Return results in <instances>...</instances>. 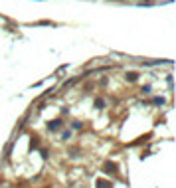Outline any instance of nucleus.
Masks as SVG:
<instances>
[{"mask_svg":"<svg viewBox=\"0 0 176 188\" xmlns=\"http://www.w3.org/2000/svg\"><path fill=\"white\" fill-rule=\"evenodd\" d=\"M48 127H50V131H57V129L61 127V121H59V119H55V121H52Z\"/></svg>","mask_w":176,"mask_h":188,"instance_id":"nucleus-2","label":"nucleus"},{"mask_svg":"<svg viewBox=\"0 0 176 188\" xmlns=\"http://www.w3.org/2000/svg\"><path fill=\"white\" fill-rule=\"evenodd\" d=\"M69 137H71V133H69V131H63V133H61V139H63V141H66V139H69Z\"/></svg>","mask_w":176,"mask_h":188,"instance_id":"nucleus-6","label":"nucleus"},{"mask_svg":"<svg viewBox=\"0 0 176 188\" xmlns=\"http://www.w3.org/2000/svg\"><path fill=\"white\" fill-rule=\"evenodd\" d=\"M125 79H127V81H137V79H139V73H135V71H129V73L125 75Z\"/></svg>","mask_w":176,"mask_h":188,"instance_id":"nucleus-3","label":"nucleus"},{"mask_svg":"<svg viewBox=\"0 0 176 188\" xmlns=\"http://www.w3.org/2000/svg\"><path fill=\"white\" fill-rule=\"evenodd\" d=\"M103 168H105V172H107V174H115V172H117V164H115V162H111V160H107V162L103 164Z\"/></svg>","mask_w":176,"mask_h":188,"instance_id":"nucleus-1","label":"nucleus"},{"mask_svg":"<svg viewBox=\"0 0 176 188\" xmlns=\"http://www.w3.org/2000/svg\"><path fill=\"white\" fill-rule=\"evenodd\" d=\"M95 107H99L101 109V107H103V99H95Z\"/></svg>","mask_w":176,"mask_h":188,"instance_id":"nucleus-7","label":"nucleus"},{"mask_svg":"<svg viewBox=\"0 0 176 188\" xmlns=\"http://www.w3.org/2000/svg\"><path fill=\"white\" fill-rule=\"evenodd\" d=\"M97 188H111V184L107 180H97Z\"/></svg>","mask_w":176,"mask_h":188,"instance_id":"nucleus-4","label":"nucleus"},{"mask_svg":"<svg viewBox=\"0 0 176 188\" xmlns=\"http://www.w3.org/2000/svg\"><path fill=\"white\" fill-rule=\"evenodd\" d=\"M143 93H150V85H144V87H143Z\"/></svg>","mask_w":176,"mask_h":188,"instance_id":"nucleus-8","label":"nucleus"},{"mask_svg":"<svg viewBox=\"0 0 176 188\" xmlns=\"http://www.w3.org/2000/svg\"><path fill=\"white\" fill-rule=\"evenodd\" d=\"M153 103H156V105H162V103H164V99H162V97H154Z\"/></svg>","mask_w":176,"mask_h":188,"instance_id":"nucleus-5","label":"nucleus"}]
</instances>
